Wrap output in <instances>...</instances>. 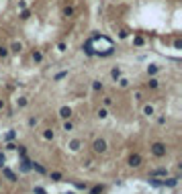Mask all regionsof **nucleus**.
I'll list each match as a JSON object with an SVG mask.
<instances>
[{
    "label": "nucleus",
    "mask_w": 182,
    "mask_h": 194,
    "mask_svg": "<svg viewBox=\"0 0 182 194\" xmlns=\"http://www.w3.org/2000/svg\"><path fill=\"white\" fill-rule=\"evenodd\" d=\"M113 51H115V45L107 35H96V37L88 39L84 43V53L86 55H100V57H104V55H111Z\"/></svg>",
    "instance_id": "nucleus-1"
},
{
    "label": "nucleus",
    "mask_w": 182,
    "mask_h": 194,
    "mask_svg": "<svg viewBox=\"0 0 182 194\" xmlns=\"http://www.w3.org/2000/svg\"><path fill=\"white\" fill-rule=\"evenodd\" d=\"M107 149H108L107 139H102V137H96V139L92 141V151H94V153H107Z\"/></svg>",
    "instance_id": "nucleus-2"
},
{
    "label": "nucleus",
    "mask_w": 182,
    "mask_h": 194,
    "mask_svg": "<svg viewBox=\"0 0 182 194\" xmlns=\"http://www.w3.org/2000/svg\"><path fill=\"white\" fill-rule=\"evenodd\" d=\"M149 151H152L153 157H164V155L168 153V147L164 145V143H153V145L149 147Z\"/></svg>",
    "instance_id": "nucleus-3"
},
{
    "label": "nucleus",
    "mask_w": 182,
    "mask_h": 194,
    "mask_svg": "<svg viewBox=\"0 0 182 194\" xmlns=\"http://www.w3.org/2000/svg\"><path fill=\"white\" fill-rule=\"evenodd\" d=\"M2 176H4V178L8 180V182H16V180H19L15 172L10 170V168H6V165H2Z\"/></svg>",
    "instance_id": "nucleus-4"
},
{
    "label": "nucleus",
    "mask_w": 182,
    "mask_h": 194,
    "mask_svg": "<svg viewBox=\"0 0 182 194\" xmlns=\"http://www.w3.org/2000/svg\"><path fill=\"white\" fill-rule=\"evenodd\" d=\"M141 155L139 153H131L129 155V165H131V168H139V165H141Z\"/></svg>",
    "instance_id": "nucleus-5"
},
{
    "label": "nucleus",
    "mask_w": 182,
    "mask_h": 194,
    "mask_svg": "<svg viewBox=\"0 0 182 194\" xmlns=\"http://www.w3.org/2000/svg\"><path fill=\"white\" fill-rule=\"evenodd\" d=\"M178 186V178L174 176V178H168L166 176V180H162V188H176Z\"/></svg>",
    "instance_id": "nucleus-6"
},
{
    "label": "nucleus",
    "mask_w": 182,
    "mask_h": 194,
    "mask_svg": "<svg viewBox=\"0 0 182 194\" xmlns=\"http://www.w3.org/2000/svg\"><path fill=\"white\" fill-rule=\"evenodd\" d=\"M57 115L61 116L64 121H68V119H72V108H70V106H61V108L57 111Z\"/></svg>",
    "instance_id": "nucleus-7"
},
{
    "label": "nucleus",
    "mask_w": 182,
    "mask_h": 194,
    "mask_svg": "<svg viewBox=\"0 0 182 194\" xmlns=\"http://www.w3.org/2000/svg\"><path fill=\"white\" fill-rule=\"evenodd\" d=\"M68 149L74 151V153H76V151H80V149H82V141H80V139H72L68 143Z\"/></svg>",
    "instance_id": "nucleus-8"
},
{
    "label": "nucleus",
    "mask_w": 182,
    "mask_h": 194,
    "mask_svg": "<svg viewBox=\"0 0 182 194\" xmlns=\"http://www.w3.org/2000/svg\"><path fill=\"white\" fill-rule=\"evenodd\" d=\"M166 176H168V168H157L149 174V178H166Z\"/></svg>",
    "instance_id": "nucleus-9"
},
{
    "label": "nucleus",
    "mask_w": 182,
    "mask_h": 194,
    "mask_svg": "<svg viewBox=\"0 0 182 194\" xmlns=\"http://www.w3.org/2000/svg\"><path fill=\"white\" fill-rule=\"evenodd\" d=\"M8 51L10 53H20V51H23V43H20V41H12L10 47H8Z\"/></svg>",
    "instance_id": "nucleus-10"
},
{
    "label": "nucleus",
    "mask_w": 182,
    "mask_h": 194,
    "mask_svg": "<svg viewBox=\"0 0 182 194\" xmlns=\"http://www.w3.org/2000/svg\"><path fill=\"white\" fill-rule=\"evenodd\" d=\"M145 72H148V76H149V78H156V74L160 72V65H157V63H149Z\"/></svg>",
    "instance_id": "nucleus-11"
},
{
    "label": "nucleus",
    "mask_w": 182,
    "mask_h": 194,
    "mask_svg": "<svg viewBox=\"0 0 182 194\" xmlns=\"http://www.w3.org/2000/svg\"><path fill=\"white\" fill-rule=\"evenodd\" d=\"M121 76H123V70L119 68V65H115V68L111 70V78H113L115 82H117V80H119V78H121Z\"/></svg>",
    "instance_id": "nucleus-12"
},
{
    "label": "nucleus",
    "mask_w": 182,
    "mask_h": 194,
    "mask_svg": "<svg viewBox=\"0 0 182 194\" xmlns=\"http://www.w3.org/2000/svg\"><path fill=\"white\" fill-rule=\"evenodd\" d=\"M143 115L145 116H153L156 115V106H153V104H145V106H143Z\"/></svg>",
    "instance_id": "nucleus-13"
},
{
    "label": "nucleus",
    "mask_w": 182,
    "mask_h": 194,
    "mask_svg": "<svg viewBox=\"0 0 182 194\" xmlns=\"http://www.w3.org/2000/svg\"><path fill=\"white\" fill-rule=\"evenodd\" d=\"M31 170L39 172V174H45V172H47V170L43 168V165H41V164H37V161H31Z\"/></svg>",
    "instance_id": "nucleus-14"
},
{
    "label": "nucleus",
    "mask_w": 182,
    "mask_h": 194,
    "mask_svg": "<svg viewBox=\"0 0 182 194\" xmlns=\"http://www.w3.org/2000/svg\"><path fill=\"white\" fill-rule=\"evenodd\" d=\"M33 61L35 63H41V61H43V51L35 49V51H33Z\"/></svg>",
    "instance_id": "nucleus-15"
},
{
    "label": "nucleus",
    "mask_w": 182,
    "mask_h": 194,
    "mask_svg": "<svg viewBox=\"0 0 182 194\" xmlns=\"http://www.w3.org/2000/svg\"><path fill=\"white\" fill-rule=\"evenodd\" d=\"M53 137H55L53 129H45V131H43V139L45 141H53Z\"/></svg>",
    "instance_id": "nucleus-16"
},
{
    "label": "nucleus",
    "mask_w": 182,
    "mask_h": 194,
    "mask_svg": "<svg viewBox=\"0 0 182 194\" xmlns=\"http://www.w3.org/2000/svg\"><path fill=\"white\" fill-rule=\"evenodd\" d=\"M27 104H29V98H25V96H19V98H16V106H19V108H25Z\"/></svg>",
    "instance_id": "nucleus-17"
},
{
    "label": "nucleus",
    "mask_w": 182,
    "mask_h": 194,
    "mask_svg": "<svg viewBox=\"0 0 182 194\" xmlns=\"http://www.w3.org/2000/svg\"><path fill=\"white\" fill-rule=\"evenodd\" d=\"M104 192V186L102 184H98V186H92V188L88 190V194H102Z\"/></svg>",
    "instance_id": "nucleus-18"
},
{
    "label": "nucleus",
    "mask_w": 182,
    "mask_h": 194,
    "mask_svg": "<svg viewBox=\"0 0 182 194\" xmlns=\"http://www.w3.org/2000/svg\"><path fill=\"white\" fill-rule=\"evenodd\" d=\"M102 88H104V84L100 82V80H92V90H94V92H100Z\"/></svg>",
    "instance_id": "nucleus-19"
},
{
    "label": "nucleus",
    "mask_w": 182,
    "mask_h": 194,
    "mask_svg": "<svg viewBox=\"0 0 182 194\" xmlns=\"http://www.w3.org/2000/svg\"><path fill=\"white\" fill-rule=\"evenodd\" d=\"M145 86L148 88H157L160 86V80H157V78H149L148 82H145Z\"/></svg>",
    "instance_id": "nucleus-20"
},
{
    "label": "nucleus",
    "mask_w": 182,
    "mask_h": 194,
    "mask_svg": "<svg viewBox=\"0 0 182 194\" xmlns=\"http://www.w3.org/2000/svg\"><path fill=\"white\" fill-rule=\"evenodd\" d=\"M96 116H98V119H100V121H104V119H107V116H108V111H107V108H98V111H96Z\"/></svg>",
    "instance_id": "nucleus-21"
},
{
    "label": "nucleus",
    "mask_w": 182,
    "mask_h": 194,
    "mask_svg": "<svg viewBox=\"0 0 182 194\" xmlns=\"http://www.w3.org/2000/svg\"><path fill=\"white\" fill-rule=\"evenodd\" d=\"M49 178L53 180V182H61L64 176H61V172H49Z\"/></svg>",
    "instance_id": "nucleus-22"
},
{
    "label": "nucleus",
    "mask_w": 182,
    "mask_h": 194,
    "mask_svg": "<svg viewBox=\"0 0 182 194\" xmlns=\"http://www.w3.org/2000/svg\"><path fill=\"white\" fill-rule=\"evenodd\" d=\"M117 82H119V86H121V88H127L131 80H129V78H125V76H121V78H119V80H117Z\"/></svg>",
    "instance_id": "nucleus-23"
},
{
    "label": "nucleus",
    "mask_w": 182,
    "mask_h": 194,
    "mask_svg": "<svg viewBox=\"0 0 182 194\" xmlns=\"http://www.w3.org/2000/svg\"><path fill=\"white\" fill-rule=\"evenodd\" d=\"M143 43H145V39L143 37H133V45H135V47H141Z\"/></svg>",
    "instance_id": "nucleus-24"
},
{
    "label": "nucleus",
    "mask_w": 182,
    "mask_h": 194,
    "mask_svg": "<svg viewBox=\"0 0 182 194\" xmlns=\"http://www.w3.org/2000/svg\"><path fill=\"white\" fill-rule=\"evenodd\" d=\"M37 123H39V119H37V116H29V121H27V125H29L31 129H33V127H37Z\"/></svg>",
    "instance_id": "nucleus-25"
},
{
    "label": "nucleus",
    "mask_w": 182,
    "mask_h": 194,
    "mask_svg": "<svg viewBox=\"0 0 182 194\" xmlns=\"http://www.w3.org/2000/svg\"><path fill=\"white\" fill-rule=\"evenodd\" d=\"M72 129H74V123L70 121V119H68V121H64V131L68 133V131H72Z\"/></svg>",
    "instance_id": "nucleus-26"
},
{
    "label": "nucleus",
    "mask_w": 182,
    "mask_h": 194,
    "mask_svg": "<svg viewBox=\"0 0 182 194\" xmlns=\"http://www.w3.org/2000/svg\"><path fill=\"white\" fill-rule=\"evenodd\" d=\"M74 15V6H66L64 8V16H72Z\"/></svg>",
    "instance_id": "nucleus-27"
},
{
    "label": "nucleus",
    "mask_w": 182,
    "mask_h": 194,
    "mask_svg": "<svg viewBox=\"0 0 182 194\" xmlns=\"http://www.w3.org/2000/svg\"><path fill=\"white\" fill-rule=\"evenodd\" d=\"M8 53H10V51H8V47H0V57H2V59H4V57H8Z\"/></svg>",
    "instance_id": "nucleus-28"
},
{
    "label": "nucleus",
    "mask_w": 182,
    "mask_h": 194,
    "mask_svg": "<svg viewBox=\"0 0 182 194\" xmlns=\"http://www.w3.org/2000/svg\"><path fill=\"white\" fill-rule=\"evenodd\" d=\"M102 104H104V108H108V106H111V104H113V98H111V96H104Z\"/></svg>",
    "instance_id": "nucleus-29"
},
{
    "label": "nucleus",
    "mask_w": 182,
    "mask_h": 194,
    "mask_svg": "<svg viewBox=\"0 0 182 194\" xmlns=\"http://www.w3.org/2000/svg\"><path fill=\"white\" fill-rule=\"evenodd\" d=\"M66 49H68V45H66L64 41H61V43H57V51H59V53H64Z\"/></svg>",
    "instance_id": "nucleus-30"
},
{
    "label": "nucleus",
    "mask_w": 182,
    "mask_h": 194,
    "mask_svg": "<svg viewBox=\"0 0 182 194\" xmlns=\"http://www.w3.org/2000/svg\"><path fill=\"white\" fill-rule=\"evenodd\" d=\"M133 98H135V100H143V94H141V90H135V92H133Z\"/></svg>",
    "instance_id": "nucleus-31"
},
{
    "label": "nucleus",
    "mask_w": 182,
    "mask_h": 194,
    "mask_svg": "<svg viewBox=\"0 0 182 194\" xmlns=\"http://www.w3.org/2000/svg\"><path fill=\"white\" fill-rule=\"evenodd\" d=\"M29 16H31V12H29V10H23V12H20V19H23V20H27V19H29Z\"/></svg>",
    "instance_id": "nucleus-32"
},
{
    "label": "nucleus",
    "mask_w": 182,
    "mask_h": 194,
    "mask_svg": "<svg viewBox=\"0 0 182 194\" xmlns=\"http://www.w3.org/2000/svg\"><path fill=\"white\" fill-rule=\"evenodd\" d=\"M66 76H68V72H59V74H55V78H53V80H64Z\"/></svg>",
    "instance_id": "nucleus-33"
},
{
    "label": "nucleus",
    "mask_w": 182,
    "mask_h": 194,
    "mask_svg": "<svg viewBox=\"0 0 182 194\" xmlns=\"http://www.w3.org/2000/svg\"><path fill=\"white\" fill-rule=\"evenodd\" d=\"M127 37H129V33H127L125 29H121V31H119V39H127Z\"/></svg>",
    "instance_id": "nucleus-34"
},
{
    "label": "nucleus",
    "mask_w": 182,
    "mask_h": 194,
    "mask_svg": "<svg viewBox=\"0 0 182 194\" xmlns=\"http://www.w3.org/2000/svg\"><path fill=\"white\" fill-rule=\"evenodd\" d=\"M4 164H6V153H2V151H0V168H2Z\"/></svg>",
    "instance_id": "nucleus-35"
},
{
    "label": "nucleus",
    "mask_w": 182,
    "mask_h": 194,
    "mask_svg": "<svg viewBox=\"0 0 182 194\" xmlns=\"http://www.w3.org/2000/svg\"><path fill=\"white\" fill-rule=\"evenodd\" d=\"M76 188H78V190H86V188H88V186L84 184V182H76Z\"/></svg>",
    "instance_id": "nucleus-36"
},
{
    "label": "nucleus",
    "mask_w": 182,
    "mask_h": 194,
    "mask_svg": "<svg viewBox=\"0 0 182 194\" xmlns=\"http://www.w3.org/2000/svg\"><path fill=\"white\" fill-rule=\"evenodd\" d=\"M33 192H35V194H47L43 188H41V186H35V190H33Z\"/></svg>",
    "instance_id": "nucleus-37"
},
{
    "label": "nucleus",
    "mask_w": 182,
    "mask_h": 194,
    "mask_svg": "<svg viewBox=\"0 0 182 194\" xmlns=\"http://www.w3.org/2000/svg\"><path fill=\"white\" fill-rule=\"evenodd\" d=\"M6 149H8V151H15V149H16V145H15V143H10V141H8V143H6Z\"/></svg>",
    "instance_id": "nucleus-38"
},
{
    "label": "nucleus",
    "mask_w": 182,
    "mask_h": 194,
    "mask_svg": "<svg viewBox=\"0 0 182 194\" xmlns=\"http://www.w3.org/2000/svg\"><path fill=\"white\" fill-rule=\"evenodd\" d=\"M15 137H16V133H15V131H10L8 135H6V141H12V139H15Z\"/></svg>",
    "instance_id": "nucleus-39"
},
{
    "label": "nucleus",
    "mask_w": 182,
    "mask_h": 194,
    "mask_svg": "<svg viewBox=\"0 0 182 194\" xmlns=\"http://www.w3.org/2000/svg\"><path fill=\"white\" fill-rule=\"evenodd\" d=\"M19 8H20V10L27 8V2H25V0H20V2H19Z\"/></svg>",
    "instance_id": "nucleus-40"
},
{
    "label": "nucleus",
    "mask_w": 182,
    "mask_h": 194,
    "mask_svg": "<svg viewBox=\"0 0 182 194\" xmlns=\"http://www.w3.org/2000/svg\"><path fill=\"white\" fill-rule=\"evenodd\" d=\"M4 108H6V102H4V100H2V98H0V112L4 111Z\"/></svg>",
    "instance_id": "nucleus-41"
},
{
    "label": "nucleus",
    "mask_w": 182,
    "mask_h": 194,
    "mask_svg": "<svg viewBox=\"0 0 182 194\" xmlns=\"http://www.w3.org/2000/svg\"><path fill=\"white\" fill-rule=\"evenodd\" d=\"M0 186H2V180H0Z\"/></svg>",
    "instance_id": "nucleus-42"
}]
</instances>
